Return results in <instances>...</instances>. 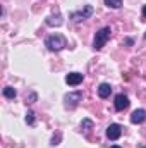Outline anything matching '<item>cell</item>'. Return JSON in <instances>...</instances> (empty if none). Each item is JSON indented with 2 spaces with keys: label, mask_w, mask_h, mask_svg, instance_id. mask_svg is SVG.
Listing matches in <instances>:
<instances>
[{
  "label": "cell",
  "mask_w": 146,
  "mask_h": 148,
  "mask_svg": "<svg viewBox=\"0 0 146 148\" xmlns=\"http://www.w3.org/2000/svg\"><path fill=\"white\" fill-rule=\"evenodd\" d=\"M45 45L52 52H60V50H64L67 47V40L62 35H52V36H48L45 40Z\"/></svg>",
  "instance_id": "obj_1"
},
{
  "label": "cell",
  "mask_w": 146,
  "mask_h": 148,
  "mask_svg": "<svg viewBox=\"0 0 146 148\" xmlns=\"http://www.w3.org/2000/svg\"><path fill=\"white\" fill-rule=\"evenodd\" d=\"M110 35H112V29H110L108 26H105V28H102L100 31H96L95 41H93V48H95V50H102V48L105 47V43L110 40Z\"/></svg>",
  "instance_id": "obj_2"
},
{
  "label": "cell",
  "mask_w": 146,
  "mask_h": 148,
  "mask_svg": "<svg viewBox=\"0 0 146 148\" xmlns=\"http://www.w3.org/2000/svg\"><path fill=\"white\" fill-rule=\"evenodd\" d=\"M91 16H93V7L91 5H84L81 10H76V12L71 14V19L74 23H81V21H84V19H88Z\"/></svg>",
  "instance_id": "obj_3"
},
{
  "label": "cell",
  "mask_w": 146,
  "mask_h": 148,
  "mask_svg": "<svg viewBox=\"0 0 146 148\" xmlns=\"http://www.w3.org/2000/svg\"><path fill=\"white\" fill-rule=\"evenodd\" d=\"M83 100V93L81 91H74V93H69V95H65V98H64V102H65V107L67 109H76L77 107V103Z\"/></svg>",
  "instance_id": "obj_4"
},
{
  "label": "cell",
  "mask_w": 146,
  "mask_h": 148,
  "mask_svg": "<svg viewBox=\"0 0 146 148\" xmlns=\"http://www.w3.org/2000/svg\"><path fill=\"white\" fill-rule=\"evenodd\" d=\"M120 134H122V127H120L119 124H110L108 127H107V138L112 140V141L119 140Z\"/></svg>",
  "instance_id": "obj_5"
},
{
  "label": "cell",
  "mask_w": 146,
  "mask_h": 148,
  "mask_svg": "<svg viewBox=\"0 0 146 148\" xmlns=\"http://www.w3.org/2000/svg\"><path fill=\"white\" fill-rule=\"evenodd\" d=\"M113 105H115V110H126V109L129 107V98H127L124 93H119V95L115 97Z\"/></svg>",
  "instance_id": "obj_6"
},
{
  "label": "cell",
  "mask_w": 146,
  "mask_h": 148,
  "mask_svg": "<svg viewBox=\"0 0 146 148\" xmlns=\"http://www.w3.org/2000/svg\"><path fill=\"white\" fill-rule=\"evenodd\" d=\"M83 74L81 73H69L65 76V83L69 84V86H77V84H81L83 83Z\"/></svg>",
  "instance_id": "obj_7"
},
{
  "label": "cell",
  "mask_w": 146,
  "mask_h": 148,
  "mask_svg": "<svg viewBox=\"0 0 146 148\" xmlns=\"http://www.w3.org/2000/svg\"><path fill=\"white\" fill-rule=\"evenodd\" d=\"M146 121V110L145 109H136L131 114V122L132 124H141Z\"/></svg>",
  "instance_id": "obj_8"
},
{
  "label": "cell",
  "mask_w": 146,
  "mask_h": 148,
  "mask_svg": "<svg viewBox=\"0 0 146 148\" xmlns=\"http://www.w3.org/2000/svg\"><path fill=\"white\" fill-rule=\"evenodd\" d=\"M110 93H112V86H110L108 83H102L98 86V97L100 98H108Z\"/></svg>",
  "instance_id": "obj_9"
},
{
  "label": "cell",
  "mask_w": 146,
  "mask_h": 148,
  "mask_svg": "<svg viewBox=\"0 0 146 148\" xmlns=\"http://www.w3.org/2000/svg\"><path fill=\"white\" fill-rule=\"evenodd\" d=\"M46 24H48V26H60V24H62V16L59 14L57 17H53V16L46 17Z\"/></svg>",
  "instance_id": "obj_10"
},
{
  "label": "cell",
  "mask_w": 146,
  "mask_h": 148,
  "mask_svg": "<svg viewBox=\"0 0 146 148\" xmlns=\"http://www.w3.org/2000/svg\"><path fill=\"white\" fill-rule=\"evenodd\" d=\"M81 127H83V131H84L86 134H89V133H91V129H93V121H89V119H83Z\"/></svg>",
  "instance_id": "obj_11"
},
{
  "label": "cell",
  "mask_w": 146,
  "mask_h": 148,
  "mask_svg": "<svg viewBox=\"0 0 146 148\" xmlns=\"http://www.w3.org/2000/svg\"><path fill=\"white\" fill-rule=\"evenodd\" d=\"M16 95H17V91L12 86H5L3 88V97L5 98H16Z\"/></svg>",
  "instance_id": "obj_12"
},
{
  "label": "cell",
  "mask_w": 146,
  "mask_h": 148,
  "mask_svg": "<svg viewBox=\"0 0 146 148\" xmlns=\"http://www.w3.org/2000/svg\"><path fill=\"white\" fill-rule=\"evenodd\" d=\"M107 7H112V9H120L122 7V0H103Z\"/></svg>",
  "instance_id": "obj_13"
},
{
  "label": "cell",
  "mask_w": 146,
  "mask_h": 148,
  "mask_svg": "<svg viewBox=\"0 0 146 148\" xmlns=\"http://www.w3.org/2000/svg\"><path fill=\"white\" fill-rule=\"evenodd\" d=\"M26 122H28L29 126H33V124H35V114H33L31 110L26 114Z\"/></svg>",
  "instance_id": "obj_14"
},
{
  "label": "cell",
  "mask_w": 146,
  "mask_h": 148,
  "mask_svg": "<svg viewBox=\"0 0 146 148\" xmlns=\"http://www.w3.org/2000/svg\"><path fill=\"white\" fill-rule=\"evenodd\" d=\"M143 17L146 19V5H143Z\"/></svg>",
  "instance_id": "obj_15"
},
{
  "label": "cell",
  "mask_w": 146,
  "mask_h": 148,
  "mask_svg": "<svg viewBox=\"0 0 146 148\" xmlns=\"http://www.w3.org/2000/svg\"><path fill=\"white\" fill-rule=\"evenodd\" d=\"M110 148H120V147H117V145H112V147H110Z\"/></svg>",
  "instance_id": "obj_16"
}]
</instances>
